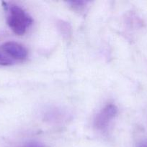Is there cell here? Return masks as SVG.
<instances>
[{
	"mask_svg": "<svg viewBox=\"0 0 147 147\" xmlns=\"http://www.w3.org/2000/svg\"><path fill=\"white\" fill-rule=\"evenodd\" d=\"M8 11L7 22L15 34L22 35L33 24L32 17L20 7L17 5L7 6Z\"/></svg>",
	"mask_w": 147,
	"mask_h": 147,
	"instance_id": "1",
	"label": "cell"
},
{
	"mask_svg": "<svg viewBox=\"0 0 147 147\" xmlns=\"http://www.w3.org/2000/svg\"><path fill=\"white\" fill-rule=\"evenodd\" d=\"M118 113V108L113 104L107 105L99 113L95 119V126L97 129L100 131L105 130L111 121L115 117Z\"/></svg>",
	"mask_w": 147,
	"mask_h": 147,
	"instance_id": "2",
	"label": "cell"
},
{
	"mask_svg": "<svg viewBox=\"0 0 147 147\" xmlns=\"http://www.w3.org/2000/svg\"><path fill=\"white\" fill-rule=\"evenodd\" d=\"M1 49L13 58L23 60L27 57V50L25 47L15 42H7L1 45Z\"/></svg>",
	"mask_w": 147,
	"mask_h": 147,
	"instance_id": "3",
	"label": "cell"
},
{
	"mask_svg": "<svg viewBox=\"0 0 147 147\" xmlns=\"http://www.w3.org/2000/svg\"><path fill=\"white\" fill-rule=\"evenodd\" d=\"M13 63L12 60L7 57V56L4 55L2 54H0V65H10Z\"/></svg>",
	"mask_w": 147,
	"mask_h": 147,
	"instance_id": "4",
	"label": "cell"
},
{
	"mask_svg": "<svg viewBox=\"0 0 147 147\" xmlns=\"http://www.w3.org/2000/svg\"><path fill=\"white\" fill-rule=\"evenodd\" d=\"M22 147H44L41 144L37 143V142H31V143H28L25 144Z\"/></svg>",
	"mask_w": 147,
	"mask_h": 147,
	"instance_id": "5",
	"label": "cell"
},
{
	"mask_svg": "<svg viewBox=\"0 0 147 147\" xmlns=\"http://www.w3.org/2000/svg\"><path fill=\"white\" fill-rule=\"evenodd\" d=\"M137 147H147V139H144L142 142H140L138 144V146H137Z\"/></svg>",
	"mask_w": 147,
	"mask_h": 147,
	"instance_id": "6",
	"label": "cell"
}]
</instances>
